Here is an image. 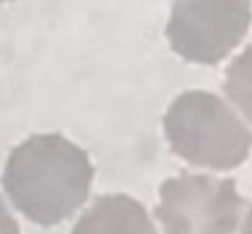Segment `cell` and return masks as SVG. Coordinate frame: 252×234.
<instances>
[{"label": "cell", "instance_id": "cell-9", "mask_svg": "<svg viewBox=\"0 0 252 234\" xmlns=\"http://www.w3.org/2000/svg\"><path fill=\"white\" fill-rule=\"evenodd\" d=\"M0 2H11V0H0Z\"/></svg>", "mask_w": 252, "mask_h": 234}, {"label": "cell", "instance_id": "cell-7", "mask_svg": "<svg viewBox=\"0 0 252 234\" xmlns=\"http://www.w3.org/2000/svg\"><path fill=\"white\" fill-rule=\"evenodd\" d=\"M20 228H18L13 214L9 212V208L4 205L2 197H0V234H16Z\"/></svg>", "mask_w": 252, "mask_h": 234}, {"label": "cell", "instance_id": "cell-4", "mask_svg": "<svg viewBox=\"0 0 252 234\" xmlns=\"http://www.w3.org/2000/svg\"><path fill=\"white\" fill-rule=\"evenodd\" d=\"M250 0H177L166 38L170 49L192 64H217L248 35Z\"/></svg>", "mask_w": 252, "mask_h": 234}, {"label": "cell", "instance_id": "cell-1", "mask_svg": "<svg viewBox=\"0 0 252 234\" xmlns=\"http://www.w3.org/2000/svg\"><path fill=\"white\" fill-rule=\"evenodd\" d=\"M93 164L87 150L60 133H40L16 146L2 173V186L18 212L38 226L73 217L87 201Z\"/></svg>", "mask_w": 252, "mask_h": 234}, {"label": "cell", "instance_id": "cell-8", "mask_svg": "<svg viewBox=\"0 0 252 234\" xmlns=\"http://www.w3.org/2000/svg\"><path fill=\"white\" fill-rule=\"evenodd\" d=\"M241 230H244L246 234H252V205H250L248 214H246V219H244V226H241Z\"/></svg>", "mask_w": 252, "mask_h": 234}, {"label": "cell", "instance_id": "cell-2", "mask_svg": "<svg viewBox=\"0 0 252 234\" xmlns=\"http://www.w3.org/2000/svg\"><path fill=\"white\" fill-rule=\"evenodd\" d=\"M164 133L177 157L199 168L232 170L250 157L252 133L221 97L186 91L168 106Z\"/></svg>", "mask_w": 252, "mask_h": 234}, {"label": "cell", "instance_id": "cell-6", "mask_svg": "<svg viewBox=\"0 0 252 234\" xmlns=\"http://www.w3.org/2000/svg\"><path fill=\"white\" fill-rule=\"evenodd\" d=\"M223 91L230 104L252 124V47L244 49L226 69Z\"/></svg>", "mask_w": 252, "mask_h": 234}, {"label": "cell", "instance_id": "cell-3", "mask_svg": "<svg viewBox=\"0 0 252 234\" xmlns=\"http://www.w3.org/2000/svg\"><path fill=\"white\" fill-rule=\"evenodd\" d=\"M244 205L235 179L184 173L161 183L155 217L168 234H230Z\"/></svg>", "mask_w": 252, "mask_h": 234}, {"label": "cell", "instance_id": "cell-5", "mask_svg": "<svg viewBox=\"0 0 252 234\" xmlns=\"http://www.w3.org/2000/svg\"><path fill=\"white\" fill-rule=\"evenodd\" d=\"M75 232L102 234V232H135L151 234L155 226L151 223L142 204L126 195H104L97 197L93 205L75 223Z\"/></svg>", "mask_w": 252, "mask_h": 234}]
</instances>
